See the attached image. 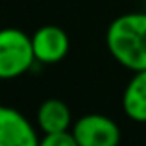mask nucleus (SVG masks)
Listing matches in <instances>:
<instances>
[{
    "label": "nucleus",
    "instance_id": "f257e3e1",
    "mask_svg": "<svg viewBox=\"0 0 146 146\" xmlns=\"http://www.w3.org/2000/svg\"><path fill=\"white\" fill-rule=\"evenodd\" d=\"M107 50L115 61L129 70L146 68V13H124L109 24Z\"/></svg>",
    "mask_w": 146,
    "mask_h": 146
},
{
    "label": "nucleus",
    "instance_id": "f03ea898",
    "mask_svg": "<svg viewBox=\"0 0 146 146\" xmlns=\"http://www.w3.org/2000/svg\"><path fill=\"white\" fill-rule=\"evenodd\" d=\"M35 61L32 37L19 28L0 30V80H13L30 70Z\"/></svg>",
    "mask_w": 146,
    "mask_h": 146
},
{
    "label": "nucleus",
    "instance_id": "7ed1b4c3",
    "mask_svg": "<svg viewBox=\"0 0 146 146\" xmlns=\"http://www.w3.org/2000/svg\"><path fill=\"white\" fill-rule=\"evenodd\" d=\"M76 143L80 146H118L120 129L109 117L100 113L83 115L72 128Z\"/></svg>",
    "mask_w": 146,
    "mask_h": 146
},
{
    "label": "nucleus",
    "instance_id": "20e7f679",
    "mask_svg": "<svg viewBox=\"0 0 146 146\" xmlns=\"http://www.w3.org/2000/svg\"><path fill=\"white\" fill-rule=\"evenodd\" d=\"M0 146H39V137L30 120L7 106H0Z\"/></svg>",
    "mask_w": 146,
    "mask_h": 146
},
{
    "label": "nucleus",
    "instance_id": "39448f33",
    "mask_svg": "<svg viewBox=\"0 0 146 146\" xmlns=\"http://www.w3.org/2000/svg\"><path fill=\"white\" fill-rule=\"evenodd\" d=\"M32 46L35 54V61L39 63H57L68 54L70 43H68V35L54 24L41 26L35 33L32 35Z\"/></svg>",
    "mask_w": 146,
    "mask_h": 146
},
{
    "label": "nucleus",
    "instance_id": "423d86ee",
    "mask_svg": "<svg viewBox=\"0 0 146 146\" xmlns=\"http://www.w3.org/2000/svg\"><path fill=\"white\" fill-rule=\"evenodd\" d=\"M37 124L43 133L68 131L72 124V115L68 106L59 98H48L37 109Z\"/></svg>",
    "mask_w": 146,
    "mask_h": 146
},
{
    "label": "nucleus",
    "instance_id": "0eeeda50",
    "mask_svg": "<svg viewBox=\"0 0 146 146\" xmlns=\"http://www.w3.org/2000/svg\"><path fill=\"white\" fill-rule=\"evenodd\" d=\"M122 107L128 118L146 122V68L133 72L122 96Z\"/></svg>",
    "mask_w": 146,
    "mask_h": 146
},
{
    "label": "nucleus",
    "instance_id": "6e6552de",
    "mask_svg": "<svg viewBox=\"0 0 146 146\" xmlns=\"http://www.w3.org/2000/svg\"><path fill=\"white\" fill-rule=\"evenodd\" d=\"M39 146H80L76 143L72 131L61 133H44L43 139H39Z\"/></svg>",
    "mask_w": 146,
    "mask_h": 146
}]
</instances>
